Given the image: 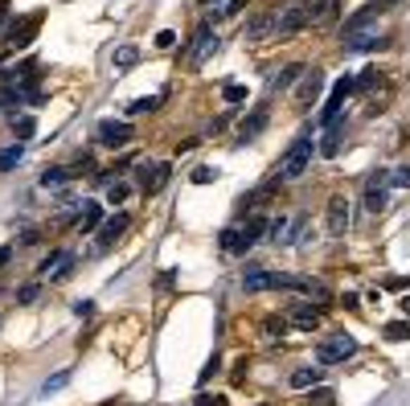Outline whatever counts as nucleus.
<instances>
[{"label":"nucleus","instance_id":"obj_51","mask_svg":"<svg viewBox=\"0 0 410 406\" xmlns=\"http://www.w3.org/2000/svg\"><path fill=\"white\" fill-rule=\"evenodd\" d=\"M205 4H210V0H205Z\"/></svg>","mask_w":410,"mask_h":406},{"label":"nucleus","instance_id":"obj_11","mask_svg":"<svg viewBox=\"0 0 410 406\" xmlns=\"http://www.w3.org/2000/svg\"><path fill=\"white\" fill-rule=\"evenodd\" d=\"M275 25H279V13H255L242 25V42H263L267 33H275Z\"/></svg>","mask_w":410,"mask_h":406},{"label":"nucleus","instance_id":"obj_49","mask_svg":"<svg viewBox=\"0 0 410 406\" xmlns=\"http://www.w3.org/2000/svg\"><path fill=\"white\" fill-rule=\"evenodd\" d=\"M8 21V4H4V0H0V25Z\"/></svg>","mask_w":410,"mask_h":406},{"label":"nucleus","instance_id":"obj_44","mask_svg":"<svg viewBox=\"0 0 410 406\" xmlns=\"http://www.w3.org/2000/svg\"><path fill=\"white\" fill-rule=\"evenodd\" d=\"M283 329H288L283 320H267V324H263V333H279V336H283Z\"/></svg>","mask_w":410,"mask_h":406},{"label":"nucleus","instance_id":"obj_38","mask_svg":"<svg viewBox=\"0 0 410 406\" xmlns=\"http://www.w3.org/2000/svg\"><path fill=\"white\" fill-rule=\"evenodd\" d=\"M250 0H226V8H217V17H234V13H242Z\"/></svg>","mask_w":410,"mask_h":406},{"label":"nucleus","instance_id":"obj_6","mask_svg":"<svg viewBox=\"0 0 410 406\" xmlns=\"http://www.w3.org/2000/svg\"><path fill=\"white\" fill-rule=\"evenodd\" d=\"M353 91H357V78H340L337 87H333V95H328V103L320 107V123L333 127V123L340 120V111H345V99L353 95Z\"/></svg>","mask_w":410,"mask_h":406},{"label":"nucleus","instance_id":"obj_18","mask_svg":"<svg viewBox=\"0 0 410 406\" xmlns=\"http://www.w3.org/2000/svg\"><path fill=\"white\" fill-rule=\"evenodd\" d=\"M288 320L295 324V329H304V333H312L316 324H320V308H312V304H291Z\"/></svg>","mask_w":410,"mask_h":406},{"label":"nucleus","instance_id":"obj_17","mask_svg":"<svg viewBox=\"0 0 410 406\" xmlns=\"http://www.w3.org/2000/svg\"><path fill=\"white\" fill-rule=\"evenodd\" d=\"M127 222H132L127 214H111V217H107V222L95 230V234H98V246H111V242L120 239L123 230H127Z\"/></svg>","mask_w":410,"mask_h":406},{"label":"nucleus","instance_id":"obj_30","mask_svg":"<svg viewBox=\"0 0 410 406\" xmlns=\"http://www.w3.org/2000/svg\"><path fill=\"white\" fill-rule=\"evenodd\" d=\"M156 103L160 99L148 95V99H136V103H127V115H148V111H156Z\"/></svg>","mask_w":410,"mask_h":406},{"label":"nucleus","instance_id":"obj_19","mask_svg":"<svg viewBox=\"0 0 410 406\" xmlns=\"http://www.w3.org/2000/svg\"><path fill=\"white\" fill-rule=\"evenodd\" d=\"M320 382H324V369H320V365H300L288 378L291 390H312V386H320Z\"/></svg>","mask_w":410,"mask_h":406},{"label":"nucleus","instance_id":"obj_33","mask_svg":"<svg viewBox=\"0 0 410 406\" xmlns=\"http://www.w3.org/2000/svg\"><path fill=\"white\" fill-rule=\"evenodd\" d=\"M390 185H394V189H410V165L394 168V177H390Z\"/></svg>","mask_w":410,"mask_h":406},{"label":"nucleus","instance_id":"obj_7","mask_svg":"<svg viewBox=\"0 0 410 406\" xmlns=\"http://www.w3.org/2000/svg\"><path fill=\"white\" fill-rule=\"evenodd\" d=\"M95 140L103 148H127L132 144V123L127 120H103L95 127Z\"/></svg>","mask_w":410,"mask_h":406},{"label":"nucleus","instance_id":"obj_24","mask_svg":"<svg viewBox=\"0 0 410 406\" xmlns=\"http://www.w3.org/2000/svg\"><path fill=\"white\" fill-rule=\"evenodd\" d=\"M21 156H25V144H21V140L13 144V148H4V152H0V172L17 168V165H21Z\"/></svg>","mask_w":410,"mask_h":406},{"label":"nucleus","instance_id":"obj_16","mask_svg":"<svg viewBox=\"0 0 410 406\" xmlns=\"http://www.w3.org/2000/svg\"><path fill=\"white\" fill-rule=\"evenodd\" d=\"M263 127H267V107H255V111L242 115V123H238V144H250Z\"/></svg>","mask_w":410,"mask_h":406},{"label":"nucleus","instance_id":"obj_50","mask_svg":"<svg viewBox=\"0 0 410 406\" xmlns=\"http://www.w3.org/2000/svg\"><path fill=\"white\" fill-rule=\"evenodd\" d=\"M402 312H406V316H410V296H406V300H402Z\"/></svg>","mask_w":410,"mask_h":406},{"label":"nucleus","instance_id":"obj_42","mask_svg":"<svg viewBox=\"0 0 410 406\" xmlns=\"http://www.w3.org/2000/svg\"><path fill=\"white\" fill-rule=\"evenodd\" d=\"M378 82V70H361V78H357V91H369Z\"/></svg>","mask_w":410,"mask_h":406},{"label":"nucleus","instance_id":"obj_4","mask_svg":"<svg viewBox=\"0 0 410 406\" xmlns=\"http://www.w3.org/2000/svg\"><path fill=\"white\" fill-rule=\"evenodd\" d=\"M41 21H46V13H25V17H13V21H8V29H4V42H8L13 49L33 46V37H37Z\"/></svg>","mask_w":410,"mask_h":406},{"label":"nucleus","instance_id":"obj_5","mask_svg":"<svg viewBox=\"0 0 410 406\" xmlns=\"http://www.w3.org/2000/svg\"><path fill=\"white\" fill-rule=\"evenodd\" d=\"M361 197H365V210H369V214H382V210H386V197H390V172L386 168H373V172L365 177Z\"/></svg>","mask_w":410,"mask_h":406},{"label":"nucleus","instance_id":"obj_39","mask_svg":"<svg viewBox=\"0 0 410 406\" xmlns=\"http://www.w3.org/2000/svg\"><path fill=\"white\" fill-rule=\"evenodd\" d=\"M222 99H226V103H242V99H246V87L234 82V87H226V91H222Z\"/></svg>","mask_w":410,"mask_h":406},{"label":"nucleus","instance_id":"obj_47","mask_svg":"<svg viewBox=\"0 0 410 406\" xmlns=\"http://www.w3.org/2000/svg\"><path fill=\"white\" fill-rule=\"evenodd\" d=\"M8 259H13V246H0V267L8 263Z\"/></svg>","mask_w":410,"mask_h":406},{"label":"nucleus","instance_id":"obj_12","mask_svg":"<svg viewBox=\"0 0 410 406\" xmlns=\"http://www.w3.org/2000/svg\"><path fill=\"white\" fill-rule=\"evenodd\" d=\"M275 287V271H267V267H246L242 271V291L246 296H259V291H271Z\"/></svg>","mask_w":410,"mask_h":406},{"label":"nucleus","instance_id":"obj_21","mask_svg":"<svg viewBox=\"0 0 410 406\" xmlns=\"http://www.w3.org/2000/svg\"><path fill=\"white\" fill-rule=\"evenodd\" d=\"M295 78H304V66H295V62H291V66H283V70L271 74V78H267V87H271V91H288Z\"/></svg>","mask_w":410,"mask_h":406},{"label":"nucleus","instance_id":"obj_34","mask_svg":"<svg viewBox=\"0 0 410 406\" xmlns=\"http://www.w3.org/2000/svg\"><path fill=\"white\" fill-rule=\"evenodd\" d=\"M210 181H217V168H210V165L193 168V185H210Z\"/></svg>","mask_w":410,"mask_h":406},{"label":"nucleus","instance_id":"obj_8","mask_svg":"<svg viewBox=\"0 0 410 406\" xmlns=\"http://www.w3.org/2000/svg\"><path fill=\"white\" fill-rule=\"evenodd\" d=\"M304 25H312V4H288V8L279 13L275 33H279V37H291V33H300Z\"/></svg>","mask_w":410,"mask_h":406},{"label":"nucleus","instance_id":"obj_40","mask_svg":"<svg viewBox=\"0 0 410 406\" xmlns=\"http://www.w3.org/2000/svg\"><path fill=\"white\" fill-rule=\"evenodd\" d=\"M217 365H222V357L214 353V357L205 361V369H201V382H210V378H214V374H217Z\"/></svg>","mask_w":410,"mask_h":406},{"label":"nucleus","instance_id":"obj_23","mask_svg":"<svg viewBox=\"0 0 410 406\" xmlns=\"http://www.w3.org/2000/svg\"><path fill=\"white\" fill-rule=\"evenodd\" d=\"M340 140H345V127H340V120H337L333 127H328V136H324V144H320L316 152H320V156H337V152H340Z\"/></svg>","mask_w":410,"mask_h":406},{"label":"nucleus","instance_id":"obj_37","mask_svg":"<svg viewBox=\"0 0 410 406\" xmlns=\"http://www.w3.org/2000/svg\"><path fill=\"white\" fill-rule=\"evenodd\" d=\"M33 132H37V123H33V115H25V120H17V136H21V140H29Z\"/></svg>","mask_w":410,"mask_h":406},{"label":"nucleus","instance_id":"obj_27","mask_svg":"<svg viewBox=\"0 0 410 406\" xmlns=\"http://www.w3.org/2000/svg\"><path fill=\"white\" fill-rule=\"evenodd\" d=\"M136 62H140V46H120L115 49V66H120V70L136 66Z\"/></svg>","mask_w":410,"mask_h":406},{"label":"nucleus","instance_id":"obj_32","mask_svg":"<svg viewBox=\"0 0 410 406\" xmlns=\"http://www.w3.org/2000/svg\"><path fill=\"white\" fill-rule=\"evenodd\" d=\"M386 336H390V341H406V336H410V324H406V320H390V324H386Z\"/></svg>","mask_w":410,"mask_h":406},{"label":"nucleus","instance_id":"obj_14","mask_svg":"<svg viewBox=\"0 0 410 406\" xmlns=\"http://www.w3.org/2000/svg\"><path fill=\"white\" fill-rule=\"evenodd\" d=\"M320 91H324V74H320V70H308L304 78H300V91H295V107H312L316 99H320Z\"/></svg>","mask_w":410,"mask_h":406},{"label":"nucleus","instance_id":"obj_29","mask_svg":"<svg viewBox=\"0 0 410 406\" xmlns=\"http://www.w3.org/2000/svg\"><path fill=\"white\" fill-rule=\"evenodd\" d=\"M308 406H337V394H333L328 386H312V394H308Z\"/></svg>","mask_w":410,"mask_h":406},{"label":"nucleus","instance_id":"obj_45","mask_svg":"<svg viewBox=\"0 0 410 406\" xmlns=\"http://www.w3.org/2000/svg\"><path fill=\"white\" fill-rule=\"evenodd\" d=\"M345 308H349V312L361 308V296H357V291H349V296H345Z\"/></svg>","mask_w":410,"mask_h":406},{"label":"nucleus","instance_id":"obj_13","mask_svg":"<svg viewBox=\"0 0 410 406\" xmlns=\"http://www.w3.org/2000/svg\"><path fill=\"white\" fill-rule=\"evenodd\" d=\"M70 267H74L70 250H49V259L37 267V275H41V279H62V275H70Z\"/></svg>","mask_w":410,"mask_h":406},{"label":"nucleus","instance_id":"obj_9","mask_svg":"<svg viewBox=\"0 0 410 406\" xmlns=\"http://www.w3.org/2000/svg\"><path fill=\"white\" fill-rule=\"evenodd\" d=\"M324 222H328V234L340 239L349 226H353V210H349V197H333L328 210H324Z\"/></svg>","mask_w":410,"mask_h":406},{"label":"nucleus","instance_id":"obj_43","mask_svg":"<svg viewBox=\"0 0 410 406\" xmlns=\"http://www.w3.org/2000/svg\"><path fill=\"white\" fill-rule=\"evenodd\" d=\"M91 312H95L91 300H78V304H74V316H91Z\"/></svg>","mask_w":410,"mask_h":406},{"label":"nucleus","instance_id":"obj_15","mask_svg":"<svg viewBox=\"0 0 410 406\" xmlns=\"http://www.w3.org/2000/svg\"><path fill=\"white\" fill-rule=\"evenodd\" d=\"M386 46V37H378V29H357V33H345V49L349 53H361V49H382Z\"/></svg>","mask_w":410,"mask_h":406},{"label":"nucleus","instance_id":"obj_22","mask_svg":"<svg viewBox=\"0 0 410 406\" xmlns=\"http://www.w3.org/2000/svg\"><path fill=\"white\" fill-rule=\"evenodd\" d=\"M103 222H107V217H103V205H98V201H82V214H78V226H82V230H98Z\"/></svg>","mask_w":410,"mask_h":406},{"label":"nucleus","instance_id":"obj_31","mask_svg":"<svg viewBox=\"0 0 410 406\" xmlns=\"http://www.w3.org/2000/svg\"><path fill=\"white\" fill-rule=\"evenodd\" d=\"M283 234H288V217H275V222H267V239H271V242H283Z\"/></svg>","mask_w":410,"mask_h":406},{"label":"nucleus","instance_id":"obj_48","mask_svg":"<svg viewBox=\"0 0 410 406\" xmlns=\"http://www.w3.org/2000/svg\"><path fill=\"white\" fill-rule=\"evenodd\" d=\"M390 4H398V0H373V8H378V13H386Z\"/></svg>","mask_w":410,"mask_h":406},{"label":"nucleus","instance_id":"obj_25","mask_svg":"<svg viewBox=\"0 0 410 406\" xmlns=\"http://www.w3.org/2000/svg\"><path fill=\"white\" fill-rule=\"evenodd\" d=\"M127 197H132V185H123V181L107 185V205H127Z\"/></svg>","mask_w":410,"mask_h":406},{"label":"nucleus","instance_id":"obj_36","mask_svg":"<svg viewBox=\"0 0 410 406\" xmlns=\"http://www.w3.org/2000/svg\"><path fill=\"white\" fill-rule=\"evenodd\" d=\"M177 46V33H172V29H160V33H156V49H172Z\"/></svg>","mask_w":410,"mask_h":406},{"label":"nucleus","instance_id":"obj_3","mask_svg":"<svg viewBox=\"0 0 410 406\" xmlns=\"http://www.w3.org/2000/svg\"><path fill=\"white\" fill-rule=\"evenodd\" d=\"M353 353H357L353 333H333L316 345V361H320V365H340V361H349Z\"/></svg>","mask_w":410,"mask_h":406},{"label":"nucleus","instance_id":"obj_26","mask_svg":"<svg viewBox=\"0 0 410 406\" xmlns=\"http://www.w3.org/2000/svg\"><path fill=\"white\" fill-rule=\"evenodd\" d=\"M337 4H340V0H312V25L328 21V17L337 13Z\"/></svg>","mask_w":410,"mask_h":406},{"label":"nucleus","instance_id":"obj_2","mask_svg":"<svg viewBox=\"0 0 410 406\" xmlns=\"http://www.w3.org/2000/svg\"><path fill=\"white\" fill-rule=\"evenodd\" d=\"M263 234H267V217H250V222H242L234 230H222V250L226 255H246Z\"/></svg>","mask_w":410,"mask_h":406},{"label":"nucleus","instance_id":"obj_28","mask_svg":"<svg viewBox=\"0 0 410 406\" xmlns=\"http://www.w3.org/2000/svg\"><path fill=\"white\" fill-rule=\"evenodd\" d=\"M66 181H70V168H46V172H41V185H46V189H58V185H66Z\"/></svg>","mask_w":410,"mask_h":406},{"label":"nucleus","instance_id":"obj_1","mask_svg":"<svg viewBox=\"0 0 410 406\" xmlns=\"http://www.w3.org/2000/svg\"><path fill=\"white\" fill-rule=\"evenodd\" d=\"M316 148H320V144H316L312 136H300V140L279 156V165H275V181H295V177H304L308 165H312V156H316Z\"/></svg>","mask_w":410,"mask_h":406},{"label":"nucleus","instance_id":"obj_10","mask_svg":"<svg viewBox=\"0 0 410 406\" xmlns=\"http://www.w3.org/2000/svg\"><path fill=\"white\" fill-rule=\"evenodd\" d=\"M217 46H222V42H217V33L210 29V25H201V29L193 33V49H189V62H193V66H205V62H210V53H217Z\"/></svg>","mask_w":410,"mask_h":406},{"label":"nucleus","instance_id":"obj_20","mask_svg":"<svg viewBox=\"0 0 410 406\" xmlns=\"http://www.w3.org/2000/svg\"><path fill=\"white\" fill-rule=\"evenodd\" d=\"M169 172H172V165H152V168H144V177H140L144 193H160L165 185H169Z\"/></svg>","mask_w":410,"mask_h":406},{"label":"nucleus","instance_id":"obj_46","mask_svg":"<svg viewBox=\"0 0 410 406\" xmlns=\"http://www.w3.org/2000/svg\"><path fill=\"white\" fill-rule=\"evenodd\" d=\"M197 406H222V398H217V394H214V398H210V394H201V398H197Z\"/></svg>","mask_w":410,"mask_h":406},{"label":"nucleus","instance_id":"obj_35","mask_svg":"<svg viewBox=\"0 0 410 406\" xmlns=\"http://www.w3.org/2000/svg\"><path fill=\"white\" fill-rule=\"evenodd\" d=\"M37 296H41V284H25L21 291H17V300H21V304H33Z\"/></svg>","mask_w":410,"mask_h":406},{"label":"nucleus","instance_id":"obj_41","mask_svg":"<svg viewBox=\"0 0 410 406\" xmlns=\"http://www.w3.org/2000/svg\"><path fill=\"white\" fill-rule=\"evenodd\" d=\"M66 382H70V374H53V378H49V382L41 386V390H46V394H49V390H62V386H66Z\"/></svg>","mask_w":410,"mask_h":406}]
</instances>
